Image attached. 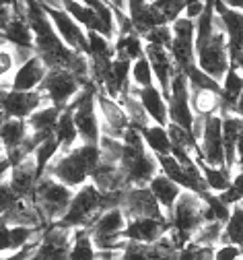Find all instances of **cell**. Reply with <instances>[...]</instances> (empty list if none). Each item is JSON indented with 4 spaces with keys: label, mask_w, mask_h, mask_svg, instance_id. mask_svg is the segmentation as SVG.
Here are the masks:
<instances>
[{
    "label": "cell",
    "mask_w": 243,
    "mask_h": 260,
    "mask_svg": "<svg viewBox=\"0 0 243 260\" xmlns=\"http://www.w3.org/2000/svg\"><path fill=\"white\" fill-rule=\"evenodd\" d=\"M167 230H169V221L167 219H149V217L128 219L124 232H122V240L136 242V244H153Z\"/></svg>",
    "instance_id": "18"
},
{
    "label": "cell",
    "mask_w": 243,
    "mask_h": 260,
    "mask_svg": "<svg viewBox=\"0 0 243 260\" xmlns=\"http://www.w3.org/2000/svg\"><path fill=\"white\" fill-rule=\"evenodd\" d=\"M198 157L206 166L225 168V153H223V137H221V114L204 116L202 133L198 139Z\"/></svg>",
    "instance_id": "11"
},
{
    "label": "cell",
    "mask_w": 243,
    "mask_h": 260,
    "mask_svg": "<svg viewBox=\"0 0 243 260\" xmlns=\"http://www.w3.org/2000/svg\"><path fill=\"white\" fill-rule=\"evenodd\" d=\"M241 236H243V211L241 203L231 207V215L223 225V240L221 244H235L241 246Z\"/></svg>",
    "instance_id": "31"
},
{
    "label": "cell",
    "mask_w": 243,
    "mask_h": 260,
    "mask_svg": "<svg viewBox=\"0 0 243 260\" xmlns=\"http://www.w3.org/2000/svg\"><path fill=\"white\" fill-rule=\"evenodd\" d=\"M221 114V137H223V153H225V168L235 176L239 174V147H241V130L243 120L241 114L219 112Z\"/></svg>",
    "instance_id": "14"
},
{
    "label": "cell",
    "mask_w": 243,
    "mask_h": 260,
    "mask_svg": "<svg viewBox=\"0 0 243 260\" xmlns=\"http://www.w3.org/2000/svg\"><path fill=\"white\" fill-rule=\"evenodd\" d=\"M196 166L202 174V180H204V186L208 192H215V194H221L223 190L229 188L231 180H233V174L227 170V168H213V166H206L200 157H194Z\"/></svg>",
    "instance_id": "26"
},
{
    "label": "cell",
    "mask_w": 243,
    "mask_h": 260,
    "mask_svg": "<svg viewBox=\"0 0 243 260\" xmlns=\"http://www.w3.org/2000/svg\"><path fill=\"white\" fill-rule=\"evenodd\" d=\"M38 180L40 178H38V172H36L33 157H27L25 161H21V164L11 166V170L5 176V182L9 184V188L21 201H27V203H31V199H33V190H36Z\"/></svg>",
    "instance_id": "19"
},
{
    "label": "cell",
    "mask_w": 243,
    "mask_h": 260,
    "mask_svg": "<svg viewBox=\"0 0 243 260\" xmlns=\"http://www.w3.org/2000/svg\"><path fill=\"white\" fill-rule=\"evenodd\" d=\"M126 221L128 219L120 207L101 211L95 217V221L87 227L95 250H122L124 248L122 232L126 227Z\"/></svg>",
    "instance_id": "8"
},
{
    "label": "cell",
    "mask_w": 243,
    "mask_h": 260,
    "mask_svg": "<svg viewBox=\"0 0 243 260\" xmlns=\"http://www.w3.org/2000/svg\"><path fill=\"white\" fill-rule=\"evenodd\" d=\"M95 106H97V118H99V133L120 141L122 133L128 128V118L122 106L116 100H112V97H108L103 91H97Z\"/></svg>",
    "instance_id": "15"
},
{
    "label": "cell",
    "mask_w": 243,
    "mask_h": 260,
    "mask_svg": "<svg viewBox=\"0 0 243 260\" xmlns=\"http://www.w3.org/2000/svg\"><path fill=\"white\" fill-rule=\"evenodd\" d=\"M5 159V155H3V151H0V161H3Z\"/></svg>",
    "instance_id": "45"
},
{
    "label": "cell",
    "mask_w": 243,
    "mask_h": 260,
    "mask_svg": "<svg viewBox=\"0 0 243 260\" xmlns=\"http://www.w3.org/2000/svg\"><path fill=\"white\" fill-rule=\"evenodd\" d=\"M171 40H173V38H171V29H169V25L155 27V29H151L149 34L143 38L145 44H149V46H161V48H165V50H169Z\"/></svg>",
    "instance_id": "38"
},
{
    "label": "cell",
    "mask_w": 243,
    "mask_h": 260,
    "mask_svg": "<svg viewBox=\"0 0 243 260\" xmlns=\"http://www.w3.org/2000/svg\"><path fill=\"white\" fill-rule=\"evenodd\" d=\"M73 192L68 186L56 182L54 178L50 176H42L36 184V190H33V209H36L40 221H42V227H48V225H54L62 219V215L66 213L68 205H71V199H73Z\"/></svg>",
    "instance_id": "3"
},
{
    "label": "cell",
    "mask_w": 243,
    "mask_h": 260,
    "mask_svg": "<svg viewBox=\"0 0 243 260\" xmlns=\"http://www.w3.org/2000/svg\"><path fill=\"white\" fill-rule=\"evenodd\" d=\"M7 225V221H5V217H0V230H3V227Z\"/></svg>",
    "instance_id": "43"
},
{
    "label": "cell",
    "mask_w": 243,
    "mask_h": 260,
    "mask_svg": "<svg viewBox=\"0 0 243 260\" xmlns=\"http://www.w3.org/2000/svg\"><path fill=\"white\" fill-rule=\"evenodd\" d=\"M87 81H81L79 77H75L73 73H68L64 69H52V71H48V75L42 81L38 91L44 93L46 102L50 106H54L58 110H64L68 104L73 102V97L81 91V87Z\"/></svg>",
    "instance_id": "9"
},
{
    "label": "cell",
    "mask_w": 243,
    "mask_h": 260,
    "mask_svg": "<svg viewBox=\"0 0 243 260\" xmlns=\"http://www.w3.org/2000/svg\"><path fill=\"white\" fill-rule=\"evenodd\" d=\"M3 44H5V40H0V46H3Z\"/></svg>",
    "instance_id": "46"
},
{
    "label": "cell",
    "mask_w": 243,
    "mask_h": 260,
    "mask_svg": "<svg viewBox=\"0 0 243 260\" xmlns=\"http://www.w3.org/2000/svg\"><path fill=\"white\" fill-rule=\"evenodd\" d=\"M132 93L138 97L143 110L147 112V116L151 118L153 124L159 126H167V102H165V95L161 93V89L157 85L145 87V89H138L132 85Z\"/></svg>",
    "instance_id": "23"
},
{
    "label": "cell",
    "mask_w": 243,
    "mask_h": 260,
    "mask_svg": "<svg viewBox=\"0 0 243 260\" xmlns=\"http://www.w3.org/2000/svg\"><path fill=\"white\" fill-rule=\"evenodd\" d=\"M190 106L194 116H208L221 110V97L213 91H190Z\"/></svg>",
    "instance_id": "30"
},
{
    "label": "cell",
    "mask_w": 243,
    "mask_h": 260,
    "mask_svg": "<svg viewBox=\"0 0 243 260\" xmlns=\"http://www.w3.org/2000/svg\"><path fill=\"white\" fill-rule=\"evenodd\" d=\"M27 201H21L17 194L9 188V184L5 182V178L0 180V217H9V215H13L19 207H23Z\"/></svg>",
    "instance_id": "37"
},
{
    "label": "cell",
    "mask_w": 243,
    "mask_h": 260,
    "mask_svg": "<svg viewBox=\"0 0 243 260\" xmlns=\"http://www.w3.org/2000/svg\"><path fill=\"white\" fill-rule=\"evenodd\" d=\"M118 166L126 178V186H147L159 174L157 157L145 145H136V147L124 145Z\"/></svg>",
    "instance_id": "7"
},
{
    "label": "cell",
    "mask_w": 243,
    "mask_h": 260,
    "mask_svg": "<svg viewBox=\"0 0 243 260\" xmlns=\"http://www.w3.org/2000/svg\"><path fill=\"white\" fill-rule=\"evenodd\" d=\"M99 164V149L97 145H85L79 143L77 147L58 153L50 166L46 168L44 176L54 178L56 182L68 186L71 190H77L85 182H89L93 170Z\"/></svg>",
    "instance_id": "1"
},
{
    "label": "cell",
    "mask_w": 243,
    "mask_h": 260,
    "mask_svg": "<svg viewBox=\"0 0 243 260\" xmlns=\"http://www.w3.org/2000/svg\"><path fill=\"white\" fill-rule=\"evenodd\" d=\"M143 141H145V147L157 157V155H169L171 153V143H169V137H167V130L165 126H159V124H151L145 133H143Z\"/></svg>",
    "instance_id": "29"
},
{
    "label": "cell",
    "mask_w": 243,
    "mask_h": 260,
    "mask_svg": "<svg viewBox=\"0 0 243 260\" xmlns=\"http://www.w3.org/2000/svg\"><path fill=\"white\" fill-rule=\"evenodd\" d=\"M73 242V230L60 225H48L42 230L40 244L36 248V254L42 256L44 260H66L68 250H71Z\"/></svg>",
    "instance_id": "17"
},
{
    "label": "cell",
    "mask_w": 243,
    "mask_h": 260,
    "mask_svg": "<svg viewBox=\"0 0 243 260\" xmlns=\"http://www.w3.org/2000/svg\"><path fill=\"white\" fill-rule=\"evenodd\" d=\"M120 209L124 211L126 219H138V217L167 219L147 186H126L122 192Z\"/></svg>",
    "instance_id": "12"
},
{
    "label": "cell",
    "mask_w": 243,
    "mask_h": 260,
    "mask_svg": "<svg viewBox=\"0 0 243 260\" xmlns=\"http://www.w3.org/2000/svg\"><path fill=\"white\" fill-rule=\"evenodd\" d=\"M99 213H101V192L93 186V182H85L73 192L71 205H68L66 213L56 225L68 227V230L89 227Z\"/></svg>",
    "instance_id": "6"
},
{
    "label": "cell",
    "mask_w": 243,
    "mask_h": 260,
    "mask_svg": "<svg viewBox=\"0 0 243 260\" xmlns=\"http://www.w3.org/2000/svg\"><path fill=\"white\" fill-rule=\"evenodd\" d=\"M126 15L138 38H145L155 27L167 25L149 0H126Z\"/></svg>",
    "instance_id": "20"
},
{
    "label": "cell",
    "mask_w": 243,
    "mask_h": 260,
    "mask_svg": "<svg viewBox=\"0 0 243 260\" xmlns=\"http://www.w3.org/2000/svg\"><path fill=\"white\" fill-rule=\"evenodd\" d=\"M194 3H200V0H186V7L188 5H194Z\"/></svg>",
    "instance_id": "44"
},
{
    "label": "cell",
    "mask_w": 243,
    "mask_h": 260,
    "mask_svg": "<svg viewBox=\"0 0 243 260\" xmlns=\"http://www.w3.org/2000/svg\"><path fill=\"white\" fill-rule=\"evenodd\" d=\"M46 97L42 91H13L9 89L0 102V112L5 114V118H19L27 120L36 110L46 106Z\"/></svg>",
    "instance_id": "16"
},
{
    "label": "cell",
    "mask_w": 243,
    "mask_h": 260,
    "mask_svg": "<svg viewBox=\"0 0 243 260\" xmlns=\"http://www.w3.org/2000/svg\"><path fill=\"white\" fill-rule=\"evenodd\" d=\"M0 40H5V38H3V34H0Z\"/></svg>",
    "instance_id": "47"
},
{
    "label": "cell",
    "mask_w": 243,
    "mask_h": 260,
    "mask_svg": "<svg viewBox=\"0 0 243 260\" xmlns=\"http://www.w3.org/2000/svg\"><path fill=\"white\" fill-rule=\"evenodd\" d=\"M17 67H19V60H17L15 46L5 42L0 46V83H7L11 87V77Z\"/></svg>",
    "instance_id": "35"
},
{
    "label": "cell",
    "mask_w": 243,
    "mask_h": 260,
    "mask_svg": "<svg viewBox=\"0 0 243 260\" xmlns=\"http://www.w3.org/2000/svg\"><path fill=\"white\" fill-rule=\"evenodd\" d=\"M194 58H196V69H200L204 75L215 79L217 83L223 81L231 64H229V52H227V36L219 19H217L215 34L204 44L194 48Z\"/></svg>",
    "instance_id": "5"
},
{
    "label": "cell",
    "mask_w": 243,
    "mask_h": 260,
    "mask_svg": "<svg viewBox=\"0 0 243 260\" xmlns=\"http://www.w3.org/2000/svg\"><path fill=\"white\" fill-rule=\"evenodd\" d=\"M130 83L138 89H145V87H151L155 85V79H153V71H151V64L147 60V56L138 58L132 62L130 67Z\"/></svg>",
    "instance_id": "34"
},
{
    "label": "cell",
    "mask_w": 243,
    "mask_h": 260,
    "mask_svg": "<svg viewBox=\"0 0 243 260\" xmlns=\"http://www.w3.org/2000/svg\"><path fill=\"white\" fill-rule=\"evenodd\" d=\"M29 260H44V258H42V256H38V254H36V252H33V254H31V256H29Z\"/></svg>",
    "instance_id": "42"
},
{
    "label": "cell",
    "mask_w": 243,
    "mask_h": 260,
    "mask_svg": "<svg viewBox=\"0 0 243 260\" xmlns=\"http://www.w3.org/2000/svg\"><path fill=\"white\" fill-rule=\"evenodd\" d=\"M87 58H116L114 44L97 31H87Z\"/></svg>",
    "instance_id": "33"
},
{
    "label": "cell",
    "mask_w": 243,
    "mask_h": 260,
    "mask_svg": "<svg viewBox=\"0 0 243 260\" xmlns=\"http://www.w3.org/2000/svg\"><path fill=\"white\" fill-rule=\"evenodd\" d=\"M215 256V246H196L194 260H213Z\"/></svg>",
    "instance_id": "40"
},
{
    "label": "cell",
    "mask_w": 243,
    "mask_h": 260,
    "mask_svg": "<svg viewBox=\"0 0 243 260\" xmlns=\"http://www.w3.org/2000/svg\"><path fill=\"white\" fill-rule=\"evenodd\" d=\"M97 85L89 79L81 91L73 97V102L68 104L73 108V122L77 128L79 141L85 145H97L101 133H99V118H97V106H95V97H97Z\"/></svg>",
    "instance_id": "4"
},
{
    "label": "cell",
    "mask_w": 243,
    "mask_h": 260,
    "mask_svg": "<svg viewBox=\"0 0 243 260\" xmlns=\"http://www.w3.org/2000/svg\"><path fill=\"white\" fill-rule=\"evenodd\" d=\"M13 3H15V0H0V9L7 7V5H13Z\"/></svg>",
    "instance_id": "41"
},
{
    "label": "cell",
    "mask_w": 243,
    "mask_h": 260,
    "mask_svg": "<svg viewBox=\"0 0 243 260\" xmlns=\"http://www.w3.org/2000/svg\"><path fill=\"white\" fill-rule=\"evenodd\" d=\"M165 102H167V120L190 133L194 124V112L190 106V87H188L186 75L182 73L173 75Z\"/></svg>",
    "instance_id": "10"
},
{
    "label": "cell",
    "mask_w": 243,
    "mask_h": 260,
    "mask_svg": "<svg viewBox=\"0 0 243 260\" xmlns=\"http://www.w3.org/2000/svg\"><path fill=\"white\" fill-rule=\"evenodd\" d=\"M213 260H241V246H235V244H219L215 248Z\"/></svg>",
    "instance_id": "39"
},
{
    "label": "cell",
    "mask_w": 243,
    "mask_h": 260,
    "mask_svg": "<svg viewBox=\"0 0 243 260\" xmlns=\"http://www.w3.org/2000/svg\"><path fill=\"white\" fill-rule=\"evenodd\" d=\"M46 75H48L46 64L42 62L38 54H33L29 60H25L15 69L11 77V89L13 91H38Z\"/></svg>",
    "instance_id": "22"
},
{
    "label": "cell",
    "mask_w": 243,
    "mask_h": 260,
    "mask_svg": "<svg viewBox=\"0 0 243 260\" xmlns=\"http://www.w3.org/2000/svg\"><path fill=\"white\" fill-rule=\"evenodd\" d=\"M95 252L97 250L91 242L87 227L73 230V242H71V250H68L66 260H95Z\"/></svg>",
    "instance_id": "28"
},
{
    "label": "cell",
    "mask_w": 243,
    "mask_h": 260,
    "mask_svg": "<svg viewBox=\"0 0 243 260\" xmlns=\"http://www.w3.org/2000/svg\"><path fill=\"white\" fill-rule=\"evenodd\" d=\"M54 139L60 147V153L62 151H68L77 147L81 141H79V135H77V128H75V122H73V108L66 106L60 116H58V122L54 126Z\"/></svg>",
    "instance_id": "25"
},
{
    "label": "cell",
    "mask_w": 243,
    "mask_h": 260,
    "mask_svg": "<svg viewBox=\"0 0 243 260\" xmlns=\"http://www.w3.org/2000/svg\"><path fill=\"white\" fill-rule=\"evenodd\" d=\"M223 240V223L219 221H208V223H202L198 230L194 232L192 236V244L196 246H219Z\"/></svg>",
    "instance_id": "32"
},
{
    "label": "cell",
    "mask_w": 243,
    "mask_h": 260,
    "mask_svg": "<svg viewBox=\"0 0 243 260\" xmlns=\"http://www.w3.org/2000/svg\"><path fill=\"white\" fill-rule=\"evenodd\" d=\"M145 56L151 64V71H153V79H155V85L161 89V93L167 97L169 93V83L173 79V75L180 73L176 69V64L171 60V54L169 50L161 48V46H145Z\"/></svg>",
    "instance_id": "21"
},
{
    "label": "cell",
    "mask_w": 243,
    "mask_h": 260,
    "mask_svg": "<svg viewBox=\"0 0 243 260\" xmlns=\"http://www.w3.org/2000/svg\"><path fill=\"white\" fill-rule=\"evenodd\" d=\"M112 44H114V54L120 60L134 62V60L145 56V42H143V38H138L136 34L118 36Z\"/></svg>",
    "instance_id": "27"
},
{
    "label": "cell",
    "mask_w": 243,
    "mask_h": 260,
    "mask_svg": "<svg viewBox=\"0 0 243 260\" xmlns=\"http://www.w3.org/2000/svg\"><path fill=\"white\" fill-rule=\"evenodd\" d=\"M149 192L153 194V199L157 201V205L161 207V211L165 213V217L171 213L173 205H176L178 197L182 194V188L176 184V182H171L169 178H165L163 174H157L149 184H147Z\"/></svg>",
    "instance_id": "24"
},
{
    "label": "cell",
    "mask_w": 243,
    "mask_h": 260,
    "mask_svg": "<svg viewBox=\"0 0 243 260\" xmlns=\"http://www.w3.org/2000/svg\"><path fill=\"white\" fill-rule=\"evenodd\" d=\"M44 11H46V15H48V19H50V23L54 27V31L58 34V38L68 48H71V50L87 56V31L71 15L64 13L62 9L44 7Z\"/></svg>",
    "instance_id": "13"
},
{
    "label": "cell",
    "mask_w": 243,
    "mask_h": 260,
    "mask_svg": "<svg viewBox=\"0 0 243 260\" xmlns=\"http://www.w3.org/2000/svg\"><path fill=\"white\" fill-rule=\"evenodd\" d=\"M149 3L157 9V13L163 17L167 25H171L178 17H182L186 9V0H149Z\"/></svg>",
    "instance_id": "36"
},
{
    "label": "cell",
    "mask_w": 243,
    "mask_h": 260,
    "mask_svg": "<svg viewBox=\"0 0 243 260\" xmlns=\"http://www.w3.org/2000/svg\"><path fill=\"white\" fill-rule=\"evenodd\" d=\"M169 230L165 232L176 250H182L202 223H206V205L200 194L182 190L171 213L167 215Z\"/></svg>",
    "instance_id": "2"
}]
</instances>
